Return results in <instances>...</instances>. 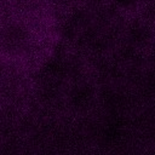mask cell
I'll list each match as a JSON object with an SVG mask.
<instances>
[{"instance_id":"6da1fadb","label":"cell","mask_w":155,"mask_h":155,"mask_svg":"<svg viewBox=\"0 0 155 155\" xmlns=\"http://www.w3.org/2000/svg\"><path fill=\"white\" fill-rule=\"evenodd\" d=\"M150 7H151V10L155 11V0H151L150 1Z\"/></svg>"}]
</instances>
